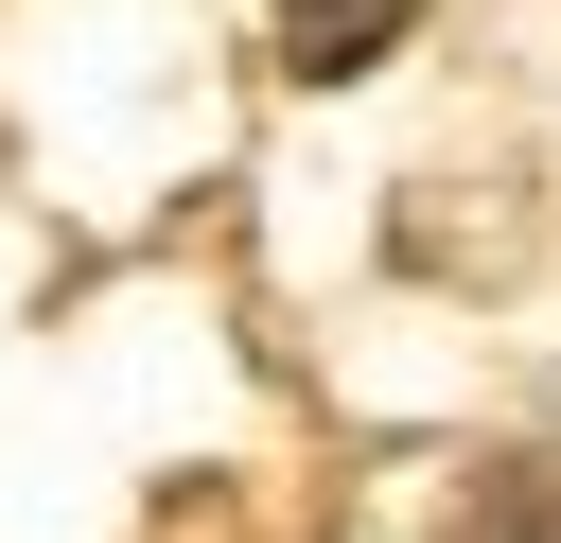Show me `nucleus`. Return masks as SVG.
Here are the masks:
<instances>
[{"mask_svg": "<svg viewBox=\"0 0 561 543\" xmlns=\"http://www.w3.org/2000/svg\"><path fill=\"white\" fill-rule=\"evenodd\" d=\"M438 543H561V455H473Z\"/></svg>", "mask_w": 561, "mask_h": 543, "instance_id": "f257e3e1", "label": "nucleus"}, {"mask_svg": "<svg viewBox=\"0 0 561 543\" xmlns=\"http://www.w3.org/2000/svg\"><path fill=\"white\" fill-rule=\"evenodd\" d=\"M403 18H421V0H280V53H298V70L333 88V70H368V53L403 35Z\"/></svg>", "mask_w": 561, "mask_h": 543, "instance_id": "f03ea898", "label": "nucleus"}]
</instances>
